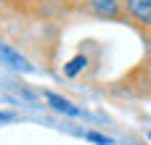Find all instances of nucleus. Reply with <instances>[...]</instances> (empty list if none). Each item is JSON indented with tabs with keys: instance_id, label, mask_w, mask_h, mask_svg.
Masks as SVG:
<instances>
[{
	"instance_id": "obj_1",
	"label": "nucleus",
	"mask_w": 151,
	"mask_h": 145,
	"mask_svg": "<svg viewBox=\"0 0 151 145\" xmlns=\"http://www.w3.org/2000/svg\"><path fill=\"white\" fill-rule=\"evenodd\" d=\"M125 11L138 24L151 26V0H125Z\"/></svg>"
},
{
	"instance_id": "obj_2",
	"label": "nucleus",
	"mask_w": 151,
	"mask_h": 145,
	"mask_svg": "<svg viewBox=\"0 0 151 145\" xmlns=\"http://www.w3.org/2000/svg\"><path fill=\"white\" fill-rule=\"evenodd\" d=\"M0 58H3L11 69H29V63L24 61V55H21V53H16L13 48L3 45V42H0Z\"/></svg>"
},
{
	"instance_id": "obj_3",
	"label": "nucleus",
	"mask_w": 151,
	"mask_h": 145,
	"mask_svg": "<svg viewBox=\"0 0 151 145\" xmlns=\"http://www.w3.org/2000/svg\"><path fill=\"white\" fill-rule=\"evenodd\" d=\"M93 13L98 16H106V18H119V5L117 0H93Z\"/></svg>"
},
{
	"instance_id": "obj_4",
	"label": "nucleus",
	"mask_w": 151,
	"mask_h": 145,
	"mask_svg": "<svg viewBox=\"0 0 151 145\" xmlns=\"http://www.w3.org/2000/svg\"><path fill=\"white\" fill-rule=\"evenodd\" d=\"M45 98H48V103H50V106H53L56 111H61V114H69V116H80V114H82V111H80L77 106H72L69 100H64V98H58L56 92H48Z\"/></svg>"
},
{
	"instance_id": "obj_5",
	"label": "nucleus",
	"mask_w": 151,
	"mask_h": 145,
	"mask_svg": "<svg viewBox=\"0 0 151 145\" xmlns=\"http://www.w3.org/2000/svg\"><path fill=\"white\" fill-rule=\"evenodd\" d=\"M85 63H88V58H85V55H77V58H72V61L66 63L64 74H66V77H74V74H77V71H80V69H82Z\"/></svg>"
},
{
	"instance_id": "obj_6",
	"label": "nucleus",
	"mask_w": 151,
	"mask_h": 145,
	"mask_svg": "<svg viewBox=\"0 0 151 145\" xmlns=\"http://www.w3.org/2000/svg\"><path fill=\"white\" fill-rule=\"evenodd\" d=\"M88 140H93V143H101V145H109V143H111L109 137H104V135H93V132L88 135Z\"/></svg>"
},
{
	"instance_id": "obj_7",
	"label": "nucleus",
	"mask_w": 151,
	"mask_h": 145,
	"mask_svg": "<svg viewBox=\"0 0 151 145\" xmlns=\"http://www.w3.org/2000/svg\"><path fill=\"white\" fill-rule=\"evenodd\" d=\"M3 122H13V114H0V124Z\"/></svg>"
},
{
	"instance_id": "obj_8",
	"label": "nucleus",
	"mask_w": 151,
	"mask_h": 145,
	"mask_svg": "<svg viewBox=\"0 0 151 145\" xmlns=\"http://www.w3.org/2000/svg\"><path fill=\"white\" fill-rule=\"evenodd\" d=\"M149 137H151V135H149Z\"/></svg>"
}]
</instances>
